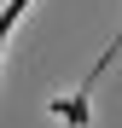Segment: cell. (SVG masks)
Here are the masks:
<instances>
[{"mask_svg": "<svg viewBox=\"0 0 122 128\" xmlns=\"http://www.w3.org/2000/svg\"><path fill=\"white\" fill-rule=\"evenodd\" d=\"M23 6H29V0H6V12H0V47H6V35L17 29V18H23Z\"/></svg>", "mask_w": 122, "mask_h": 128, "instance_id": "6da1fadb", "label": "cell"}]
</instances>
